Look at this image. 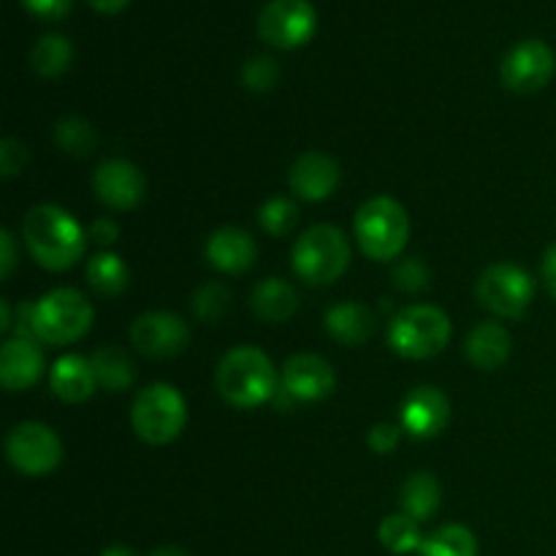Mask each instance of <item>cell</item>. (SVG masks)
I'll return each instance as SVG.
<instances>
[{"label":"cell","mask_w":556,"mask_h":556,"mask_svg":"<svg viewBox=\"0 0 556 556\" xmlns=\"http://www.w3.org/2000/svg\"><path fill=\"white\" fill-rule=\"evenodd\" d=\"M11 329H14V324H11V309H9V302L3 299V302H0V331L5 334V331Z\"/></svg>","instance_id":"cell-41"},{"label":"cell","mask_w":556,"mask_h":556,"mask_svg":"<svg viewBox=\"0 0 556 556\" xmlns=\"http://www.w3.org/2000/svg\"><path fill=\"white\" fill-rule=\"evenodd\" d=\"M5 456L22 476H49L63 462V443L43 424L25 421L16 424L5 438Z\"/></svg>","instance_id":"cell-9"},{"label":"cell","mask_w":556,"mask_h":556,"mask_svg":"<svg viewBox=\"0 0 556 556\" xmlns=\"http://www.w3.org/2000/svg\"><path fill=\"white\" fill-rule=\"evenodd\" d=\"M128 3L130 0H90L92 9L101 11V14H119Z\"/></svg>","instance_id":"cell-40"},{"label":"cell","mask_w":556,"mask_h":556,"mask_svg":"<svg viewBox=\"0 0 556 556\" xmlns=\"http://www.w3.org/2000/svg\"><path fill=\"white\" fill-rule=\"evenodd\" d=\"M418 556H478V538L465 525H445L424 538Z\"/></svg>","instance_id":"cell-27"},{"label":"cell","mask_w":556,"mask_h":556,"mask_svg":"<svg viewBox=\"0 0 556 556\" xmlns=\"http://www.w3.org/2000/svg\"><path fill=\"white\" fill-rule=\"evenodd\" d=\"M228 307H231V293L220 282H206L193 293V313L204 324H215V320L226 318Z\"/></svg>","instance_id":"cell-30"},{"label":"cell","mask_w":556,"mask_h":556,"mask_svg":"<svg viewBox=\"0 0 556 556\" xmlns=\"http://www.w3.org/2000/svg\"><path fill=\"white\" fill-rule=\"evenodd\" d=\"M556 71L554 49L541 38H527V41L516 43L508 54H505L503 65H500V76L508 90L530 96V92L543 90L552 81Z\"/></svg>","instance_id":"cell-11"},{"label":"cell","mask_w":556,"mask_h":556,"mask_svg":"<svg viewBox=\"0 0 556 556\" xmlns=\"http://www.w3.org/2000/svg\"><path fill=\"white\" fill-rule=\"evenodd\" d=\"M282 389L296 402H318L329 396L337 386V375L326 358L315 353L291 356L282 367Z\"/></svg>","instance_id":"cell-14"},{"label":"cell","mask_w":556,"mask_h":556,"mask_svg":"<svg viewBox=\"0 0 556 556\" xmlns=\"http://www.w3.org/2000/svg\"><path fill=\"white\" fill-rule=\"evenodd\" d=\"M476 296L483 309L500 318H521L535 299V282L521 266L492 264L476 282Z\"/></svg>","instance_id":"cell-8"},{"label":"cell","mask_w":556,"mask_h":556,"mask_svg":"<svg viewBox=\"0 0 556 556\" xmlns=\"http://www.w3.org/2000/svg\"><path fill=\"white\" fill-rule=\"evenodd\" d=\"M250 304H253V313L261 320H266V324H282V320H288L296 313L299 296L291 282L280 280V277H266L264 282L255 286Z\"/></svg>","instance_id":"cell-22"},{"label":"cell","mask_w":556,"mask_h":556,"mask_svg":"<svg viewBox=\"0 0 556 556\" xmlns=\"http://www.w3.org/2000/svg\"><path fill=\"white\" fill-rule=\"evenodd\" d=\"M71 3H74V0H22V5H25L30 14L41 16V20H49V22L63 20V16L71 11Z\"/></svg>","instance_id":"cell-36"},{"label":"cell","mask_w":556,"mask_h":556,"mask_svg":"<svg viewBox=\"0 0 556 556\" xmlns=\"http://www.w3.org/2000/svg\"><path fill=\"white\" fill-rule=\"evenodd\" d=\"M22 237L27 250L49 271L71 269L85 253V228L74 215L54 204H38L22 220Z\"/></svg>","instance_id":"cell-1"},{"label":"cell","mask_w":556,"mask_h":556,"mask_svg":"<svg viewBox=\"0 0 556 556\" xmlns=\"http://www.w3.org/2000/svg\"><path fill=\"white\" fill-rule=\"evenodd\" d=\"M318 30V14L309 0H269L261 9L258 36L277 49H299Z\"/></svg>","instance_id":"cell-10"},{"label":"cell","mask_w":556,"mask_h":556,"mask_svg":"<svg viewBox=\"0 0 556 556\" xmlns=\"http://www.w3.org/2000/svg\"><path fill=\"white\" fill-rule=\"evenodd\" d=\"M217 394L239 410H253L275 400L280 380L271 358L258 348H233L223 356L215 372Z\"/></svg>","instance_id":"cell-2"},{"label":"cell","mask_w":556,"mask_h":556,"mask_svg":"<svg viewBox=\"0 0 556 556\" xmlns=\"http://www.w3.org/2000/svg\"><path fill=\"white\" fill-rule=\"evenodd\" d=\"M467 358H470L472 367L483 369V372H492L500 369L510 356V334L505 326L486 320V324H478L476 329L467 337Z\"/></svg>","instance_id":"cell-20"},{"label":"cell","mask_w":556,"mask_h":556,"mask_svg":"<svg viewBox=\"0 0 556 556\" xmlns=\"http://www.w3.org/2000/svg\"><path fill=\"white\" fill-rule=\"evenodd\" d=\"M402 514L416 521H427L440 508V483L432 472H413L400 492Z\"/></svg>","instance_id":"cell-23"},{"label":"cell","mask_w":556,"mask_h":556,"mask_svg":"<svg viewBox=\"0 0 556 556\" xmlns=\"http://www.w3.org/2000/svg\"><path fill=\"white\" fill-rule=\"evenodd\" d=\"M543 282H546L548 293L556 299V244H552L546 255H543Z\"/></svg>","instance_id":"cell-39"},{"label":"cell","mask_w":556,"mask_h":556,"mask_svg":"<svg viewBox=\"0 0 556 556\" xmlns=\"http://www.w3.org/2000/svg\"><path fill=\"white\" fill-rule=\"evenodd\" d=\"M74 60V47L65 36H58V33H49V36H41L36 41L30 52L33 71L43 79H54V76L65 74Z\"/></svg>","instance_id":"cell-26"},{"label":"cell","mask_w":556,"mask_h":556,"mask_svg":"<svg viewBox=\"0 0 556 556\" xmlns=\"http://www.w3.org/2000/svg\"><path fill=\"white\" fill-rule=\"evenodd\" d=\"M25 163H27V150L22 141L16 139L0 141V174H3L5 179L16 177V174L25 168Z\"/></svg>","instance_id":"cell-34"},{"label":"cell","mask_w":556,"mask_h":556,"mask_svg":"<svg viewBox=\"0 0 556 556\" xmlns=\"http://www.w3.org/2000/svg\"><path fill=\"white\" fill-rule=\"evenodd\" d=\"M451 340L448 315L432 304L405 307L389 326V342L405 358H432L445 351Z\"/></svg>","instance_id":"cell-6"},{"label":"cell","mask_w":556,"mask_h":556,"mask_svg":"<svg viewBox=\"0 0 556 556\" xmlns=\"http://www.w3.org/2000/svg\"><path fill=\"white\" fill-rule=\"evenodd\" d=\"M49 386H52L54 396L71 405L90 400L96 394V372L92 364L81 356H63L54 362L52 372H49Z\"/></svg>","instance_id":"cell-19"},{"label":"cell","mask_w":556,"mask_h":556,"mask_svg":"<svg viewBox=\"0 0 556 556\" xmlns=\"http://www.w3.org/2000/svg\"><path fill=\"white\" fill-rule=\"evenodd\" d=\"M378 538H380V543H383L386 552H391V554L418 552L424 543L421 530H418V521L410 519L407 514L386 516V519L380 521Z\"/></svg>","instance_id":"cell-28"},{"label":"cell","mask_w":556,"mask_h":556,"mask_svg":"<svg viewBox=\"0 0 556 556\" xmlns=\"http://www.w3.org/2000/svg\"><path fill=\"white\" fill-rule=\"evenodd\" d=\"M92 190L98 201L112 210H134L147 193V179L139 166L128 161H106L92 174Z\"/></svg>","instance_id":"cell-13"},{"label":"cell","mask_w":556,"mask_h":556,"mask_svg":"<svg viewBox=\"0 0 556 556\" xmlns=\"http://www.w3.org/2000/svg\"><path fill=\"white\" fill-rule=\"evenodd\" d=\"M188 421V405L182 394L168 383H152L134 400L130 424L134 432L150 445H166L182 434Z\"/></svg>","instance_id":"cell-5"},{"label":"cell","mask_w":556,"mask_h":556,"mask_svg":"<svg viewBox=\"0 0 556 556\" xmlns=\"http://www.w3.org/2000/svg\"><path fill=\"white\" fill-rule=\"evenodd\" d=\"M90 364H92V372H96L98 386L106 391L130 389V383H134L136 378L134 362L125 356V351H119V348L114 345L98 348V351L92 353Z\"/></svg>","instance_id":"cell-24"},{"label":"cell","mask_w":556,"mask_h":556,"mask_svg":"<svg viewBox=\"0 0 556 556\" xmlns=\"http://www.w3.org/2000/svg\"><path fill=\"white\" fill-rule=\"evenodd\" d=\"M255 239L250 237L242 228H217L215 233L206 242V261L215 269L226 271V275H239V271H248L255 264Z\"/></svg>","instance_id":"cell-18"},{"label":"cell","mask_w":556,"mask_h":556,"mask_svg":"<svg viewBox=\"0 0 556 556\" xmlns=\"http://www.w3.org/2000/svg\"><path fill=\"white\" fill-rule=\"evenodd\" d=\"M130 342L147 358H172L190 345V329L174 313H144L130 326Z\"/></svg>","instance_id":"cell-12"},{"label":"cell","mask_w":556,"mask_h":556,"mask_svg":"<svg viewBox=\"0 0 556 556\" xmlns=\"http://www.w3.org/2000/svg\"><path fill=\"white\" fill-rule=\"evenodd\" d=\"M340 166L334 157L324 155V152H304L293 161L291 172H288V182L291 190L304 201H324L340 185Z\"/></svg>","instance_id":"cell-16"},{"label":"cell","mask_w":556,"mask_h":556,"mask_svg":"<svg viewBox=\"0 0 556 556\" xmlns=\"http://www.w3.org/2000/svg\"><path fill=\"white\" fill-rule=\"evenodd\" d=\"M451 421V402L434 386H418L402 405V427L418 440L438 438Z\"/></svg>","instance_id":"cell-15"},{"label":"cell","mask_w":556,"mask_h":556,"mask_svg":"<svg viewBox=\"0 0 556 556\" xmlns=\"http://www.w3.org/2000/svg\"><path fill=\"white\" fill-rule=\"evenodd\" d=\"M54 141L63 152L76 157H85L96 150V130L87 119L81 117H65L60 119L58 128H54Z\"/></svg>","instance_id":"cell-29"},{"label":"cell","mask_w":556,"mask_h":556,"mask_svg":"<svg viewBox=\"0 0 556 556\" xmlns=\"http://www.w3.org/2000/svg\"><path fill=\"white\" fill-rule=\"evenodd\" d=\"M394 282H396V288H402V291H407V293L421 291V288L429 286L427 264L418 258L402 261V264L394 269Z\"/></svg>","instance_id":"cell-33"},{"label":"cell","mask_w":556,"mask_h":556,"mask_svg":"<svg viewBox=\"0 0 556 556\" xmlns=\"http://www.w3.org/2000/svg\"><path fill=\"white\" fill-rule=\"evenodd\" d=\"M356 237L372 261H391L405 250L410 239V217L405 206L391 195H375L356 212Z\"/></svg>","instance_id":"cell-3"},{"label":"cell","mask_w":556,"mask_h":556,"mask_svg":"<svg viewBox=\"0 0 556 556\" xmlns=\"http://www.w3.org/2000/svg\"><path fill=\"white\" fill-rule=\"evenodd\" d=\"M326 329L342 345H362L375 331V313L367 304L340 302L326 313Z\"/></svg>","instance_id":"cell-21"},{"label":"cell","mask_w":556,"mask_h":556,"mask_svg":"<svg viewBox=\"0 0 556 556\" xmlns=\"http://www.w3.org/2000/svg\"><path fill=\"white\" fill-rule=\"evenodd\" d=\"M150 556H190V554L179 546H163V548H157V552H152Z\"/></svg>","instance_id":"cell-42"},{"label":"cell","mask_w":556,"mask_h":556,"mask_svg":"<svg viewBox=\"0 0 556 556\" xmlns=\"http://www.w3.org/2000/svg\"><path fill=\"white\" fill-rule=\"evenodd\" d=\"M87 282L101 296H119L128 288L130 271L123 264V258L114 253H98L92 255L87 264Z\"/></svg>","instance_id":"cell-25"},{"label":"cell","mask_w":556,"mask_h":556,"mask_svg":"<svg viewBox=\"0 0 556 556\" xmlns=\"http://www.w3.org/2000/svg\"><path fill=\"white\" fill-rule=\"evenodd\" d=\"M277 79H280V68H277V63L269 54H255V58L244 63L242 81L253 92H269L277 85Z\"/></svg>","instance_id":"cell-32"},{"label":"cell","mask_w":556,"mask_h":556,"mask_svg":"<svg viewBox=\"0 0 556 556\" xmlns=\"http://www.w3.org/2000/svg\"><path fill=\"white\" fill-rule=\"evenodd\" d=\"M0 244H3L0 271H3V277H11V271H14V266H16V248H14V237H11L9 228H3V231H0Z\"/></svg>","instance_id":"cell-38"},{"label":"cell","mask_w":556,"mask_h":556,"mask_svg":"<svg viewBox=\"0 0 556 556\" xmlns=\"http://www.w3.org/2000/svg\"><path fill=\"white\" fill-rule=\"evenodd\" d=\"M299 220V210L291 199L286 195H275V199L266 201L264 206L258 210V223L264 226L266 233L271 237H286Z\"/></svg>","instance_id":"cell-31"},{"label":"cell","mask_w":556,"mask_h":556,"mask_svg":"<svg viewBox=\"0 0 556 556\" xmlns=\"http://www.w3.org/2000/svg\"><path fill=\"white\" fill-rule=\"evenodd\" d=\"M92 326V307L76 288H54L36 302V334L47 345H71Z\"/></svg>","instance_id":"cell-7"},{"label":"cell","mask_w":556,"mask_h":556,"mask_svg":"<svg viewBox=\"0 0 556 556\" xmlns=\"http://www.w3.org/2000/svg\"><path fill=\"white\" fill-rule=\"evenodd\" d=\"M43 375V353L30 340H5L0 351V380L5 391H25Z\"/></svg>","instance_id":"cell-17"},{"label":"cell","mask_w":556,"mask_h":556,"mask_svg":"<svg viewBox=\"0 0 556 556\" xmlns=\"http://www.w3.org/2000/svg\"><path fill=\"white\" fill-rule=\"evenodd\" d=\"M367 443L375 454H391L400 445V429L394 424H375L367 434Z\"/></svg>","instance_id":"cell-35"},{"label":"cell","mask_w":556,"mask_h":556,"mask_svg":"<svg viewBox=\"0 0 556 556\" xmlns=\"http://www.w3.org/2000/svg\"><path fill=\"white\" fill-rule=\"evenodd\" d=\"M351 264V244L337 226L307 228L293 244V271L309 286H331Z\"/></svg>","instance_id":"cell-4"},{"label":"cell","mask_w":556,"mask_h":556,"mask_svg":"<svg viewBox=\"0 0 556 556\" xmlns=\"http://www.w3.org/2000/svg\"><path fill=\"white\" fill-rule=\"evenodd\" d=\"M90 237L96 239L98 244H112V242H117V237H119L117 223L109 220V217H98V220L90 226Z\"/></svg>","instance_id":"cell-37"},{"label":"cell","mask_w":556,"mask_h":556,"mask_svg":"<svg viewBox=\"0 0 556 556\" xmlns=\"http://www.w3.org/2000/svg\"><path fill=\"white\" fill-rule=\"evenodd\" d=\"M101 556H136V554H134V548H128V546H109V548H103Z\"/></svg>","instance_id":"cell-43"}]
</instances>
